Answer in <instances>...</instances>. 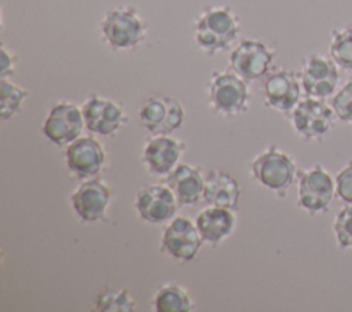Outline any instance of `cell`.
Instances as JSON below:
<instances>
[{"instance_id":"1","label":"cell","mask_w":352,"mask_h":312,"mask_svg":"<svg viewBox=\"0 0 352 312\" xmlns=\"http://www.w3.org/2000/svg\"><path fill=\"white\" fill-rule=\"evenodd\" d=\"M241 21L236 12L224 4L206 7L195 22V45L206 55L226 51L238 38Z\"/></svg>"},{"instance_id":"2","label":"cell","mask_w":352,"mask_h":312,"mask_svg":"<svg viewBox=\"0 0 352 312\" xmlns=\"http://www.w3.org/2000/svg\"><path fill=\"white\" fill-rule=\"evenodd\" d=\"M99 30L113 51H133L147 37V22L132 5H117L104 12Z\"/></svg>"},{"instance_id":"3","label":"cell","mask_w":352,"mask_h":312,"mask_svg":"<svg viewBox=\"0 0 352 312\" xmlns=\"http://www.w3.org/2000/svg\"><path fill=\"white\" fill-rule=\"evenodd\" d=\"M208 102L212 111L221 117L245 113L249 106L246 81L232 70L214 71L208 85Z\"/></svg>"},{"instance_id":"4","label":"cell","mask_w":352,"mask_h":312,"mask_svg":"<svg viewBox=\"0 0 352 312\" xmlns=\"http://www.w3.org/2000/svg\"><path fill=\"white\" fill-rule=\"evenodd\" d=\"M253 177L265 188L283 197L297 173L294 159L275 146L268 147L252 161Z\"/></svg>"},{"instance_id":"5","label":"cell","mask_w":352,"mask_h":312,"mask_svg":"<svg viewBox=\"0 0 352 312\" xmlns=\"http://www.w3.org/2000/svg\"><path fill=\"white\" fill-rule=\"evenodd\" d=\"M183 120L182 103L169 95H151L139 109V121L153 136L173 133Z\"/></svg>"},{"instance_id":"6","label":"cell","mask_w":352,"mask_h":312,"mask_svg":"<svg viewBox=\"0 0 352 312\" xmlns=\"http://www.w3.org/2000/svg\"><path fill=\"white\" fill-rule=\"evenodd\" d=\"M274 49L256 38L242 40L230 54V70L248 81L264 78L272 66Z\"/></svg>"},{"instance_id":"7","label":"cell","mask_w":352,"mask_h":312,"mask_svg":"<svg viewBox=\"0 0 352 312\" xmlns=\"http://www.w3.org/2000/svg\"><path fill=\"white\" fill-rule=\"evenodd\" d=\"M334 111L322 99L305 98L292 111L294 131L305 140H319L330 129Z\"/></svg>"},{"instance_id":"8","label":"cell","mask_w":352,"mask_h":312,"mask_svg":"<svg viewBox=\"0 0 352 312\" xmlns=\"http://www.w3.org/2000/svg\"><path fill=\"white\" fill-rule=\"evenodd\" d=\"M85 128L100 136L117 133L126 122L124 109L114 100L92 93L81 106Z\"/></svg>"},{"instance_id":"9","label":"cell","mask_w":352,"mask_h":312,"mask_svg":"<svg viewBox=\"0 0 352 312\" xmlns=\"http://www.w3.org/2000/svg\"><path fill=\"white\" fill-rule=\"evenodd\" d=\"M337 67L331 58H326L320 54L307 56L300 71V82L304 92L318 99L333 95L340 80Z\"/></svg>"},{"instance_id":"10","label":"cell","mask_w":352,"mask_h":312,"mask_svg":"<svg viewBox=\"0 0 352 312\" xmlns=\"http://www.w3.org/2000/svg\"><path fill=\"white\" fill-rule=\"evenodd\" d=\"M336 186L331 176L320 165L304 170L298 179V206L309 214L324 212L333 197Z\"/></svg>"},{"instance_id":"11","label":"cell","mask_w":352,"mask_h":312,"mask_svg":"<svg viewBox=\"0 0 352 312\" xmlns=\"http://www.w3.org/2000/svg\"><path fill=\"white\" fill-rule=\"evenodd\" d=\"M135 209L139 217L151 224H161L175 219L179 202L168 186L150 184L135 195Z\"/></svg>"},{"instance_id":"12","label":"cell","mask_w":352,"mask_h":312,"mask_svg":"<svg viewBox=\"0 0 352 312\" xmlns=\"http://www.w3.org/2000/svg\"><path fill=\"white\" fill-rule=\"evenodd\" d=\"M204 241L197 225L186 217H175L161 236V252L175 260L191 261L198 254Z\"/></svg>"},{"instance_id":"13","label":"cell","mask_w":352,"mask_h":312,"mask_svg":"<svg viewBox=\"0 0 352 312\" xmlns=\"http://www.w3.org/2000/svg\"><path fill=\"white\" fill-rule=\"evenodd\" d=\"M84 126L81 107L70 102H60L52 106L41 131L51 143L65 146L80 137Z\"/></svg>"},{"instance_id":"14","label":"cell","mask_w":352,"mask_h":312,"mask_svg":"<svg viewBox=\"0 0 352 312\" xmlns=\"http://www.w3.org/2000/svg\"><path fill=\"white\" fill-rule=\"evenodd\" d=\"M69 170L78 179H92L104 166L106 154L102 143L92 136H80L66 147Z\"/></svg>"},{"instance_id":"15","label":"cell","mask_w":352,"mask_h":312,"mask_svg":"<svg viewBox=\"0 0 352 312\" xmlns=\"http://www.w3.org/2000/svg\"><path fill=\"white\" fill-rule=\"evenodd\" d=\"M301 88V82L294 71L285 69L271 71L263 81L264 102L276 111H293L300 102Z\"/></svg>"},{"instance_id":"16","label":"cell","mask_w":352,"mask_h":312,"mask_svg":"<svg viewBox=\"0 0 352 312\" xmlns=\"http://www.w3.org/2000/svg\"><path fill=\"white\" fill-rule=\"evenodd\" d=\"M110 201L111 190L99 179H87L70 197L73 210L85 223L104 220Z\"/></svg>"},{"instance_id":"17","label":"cell","mask_w":352,"mask_h":312,"mask_svg":"<svg viewBox=\"0 0 352 312\" xmlns=\"http://www.w3.org/2000/svg\"><path fill=\"white\" fill-rule=\"evenodd\" d=\"M186 151L184 142L169 135L153 136L143 148L142 161L148 173L166 177L177 165Z\"/></svg>"},{"instance_id":"18","label":"cell","mask_w":352,"mask_h":312,"mask_svg":"<svg viewBox=\"0 0 352 312\" xmlns=\"http://www.w3.org/2000/svg\"><path fill=\"white\" fill-rule=\"evenodd\" d=\"M165 181L175 194L180 206L195 205L204 197L205 176L197 166L188 164H179L166 176Z\"/></svg>"},{"instance_id":"19","label":"cell","mask_w":352,"mask_h":312,"mask_svg":"<svg viewBox=\"0 0 352 312\" xmlns=\"http://www.w3.org/2000/svg\"><path fill=\"white\" fill-rule=\"evenodd\" d=\"M204 202L209 206H219L231 210L238 209L241 187L238 180L228 172L213 169L205 175Z\"/></svg>"},{"instance_id":"20","label":"cell","mask_w":352,"mask_h":312,"mask_svg":"<svg viewBox=\"0 0 352 312\" xmlns=\"http://www.w3.org/2000/svg\"><path fill=\"white\" fill-rule=\"evenodd\" d=\"M236 219L234 210L209 206L201 210L195 219V225L202 241L213 247L219 246L235 230Z\"/></svg>"},{"instance_id":"21","label":"cell","mask_w":352,"mask_h":312,"mask_svg":"<svg viewBox=\"0 0 352 312\" xmlns=\"http://www.w3.org/2000/svg\"><path fill=\"white\" fill-rule=\"evenodd\" d=\"M192 305L188 290L177 283L162 286L153 298V309L155 312H188Z\"/></svg>"},{"instance_id":"22","label":"cell","mask_w":352,"mask_h":312,"mask_svg":"<svg viewBox=\"0 0 352 312\" xmlns=\"http://www.w3.org/2000/svg\"><path fill=\"white\" fill-rule=\"evenodd\" d=\"M94 311L99 312H133L136 311V300L126 289L106 287L94 301Z\"/></svg>"},{"instance_id":"23","label":"cell","mask_w":352,"mask_h":312,"mask_svg":"<svg viewBox=\"0 0 352 312\" xmlns=\"http://www.w3.org/2000/svg\"><path fill=\"white\" fill-rule=\"evenodd\" d=\"M28 91L8 78H0V117L3 121L12 118L21 111Z\"/></svg>"},{"instance_id":"24","label":"cell","mask_w":352,"mask_h":312,"mask_svg":"<svg viewBox=\"0 0 352 312\" xmlns=\"http://www.w3.org/2000/svg\"><path fill=\"white\" fill-rule=\"evenodd\" d=\"M329 54L338 67L352 70V26L331 32Z\"/></svg>"},{"instance_id":"25","label":"cell","mask_w":352,"mask_h":312,"mask_svg":"<svg viewBox=\"0 0 352 312\" xmlns=\"http://www.w3.org/2000/svg\"><path fill=\"white\" fill-rule=\"evenodd\" d=\"M333 228L338 246L352 249V205H348L338 212Z\"/></svg>"},{"instance_id":"26","label":"cell","mask_w":352,"mask_h":312,"mask_svg":"<svg viewBox=\"0 0 352 312\" xmlns=\"http://www.w3.org/2000/svg\"><path fill=\"white\" fill-rule=\"evenodd\" d=\"M331 107L340 121L352 124V81L346 82L333 96Z\"/></svg>"},{"instance_id":"27","label":"cell","mask_w":352,"mask_h":312,"mask_svg":"<svg viewBox=\"0 0 352 312\" xmlns=\"http://www.w3.org/2000/svg\"><path fill=\"white\" fill-rule=\"evenodd\" d=\"M336 194L348 205H352V161L344 166L336 177Z\"/></svg>"},{"instance_id":"28","label":"cell","mask_w":352,"mask_h":312,"mask_svg":"<svg viewBox=\"0 0 352 312\" xmlns=\"http://www.w3.org/2000/svg\"><path fill=\"white\" fill-rule=\"evenodd\" d=\"M0 54H1V59H0V78H8V77H11L14 74V71L16 69L18 58L6 45H1Z\"/></svg>"}]
</instances>
